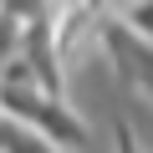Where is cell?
Returning <instances> with one entry per match:
<instances>
[{
  "instance_id": "cell-1",
  "label": "cell",
  "mask_w": 153,
  "mask_h": 153,
  "mask_svg": "<svg viewBox=\"0 0 153 153\" xmlns=\"http://www.w3.org/2000/svg\"><path fill=\"white\" fill-rule=\"evenodd\" d=\"M0 117H16V123L36 128V133H41V138H51L61 153H82V148L92 143L87 123L76 117L61 97L41 92L36 82H26V87H5V82H0Z\"/></svg>"
},
{
  "instance_id": "cell-2",
  "label": "cell",
  "mask_w": 153,
  "mask_h": 153,
  "mask_svg": "<svg viewBox=\"0 0 153 153\" xmlns=\"http://www.w3.org/2000/svg\"><path fill=\"white\" fill-rule=\"evenodd\" d=\"M97 16H107V10L102 5H61L51 16V46H56V61L61 66L82 61V51L107 36V21H97Z\"/></svg>"
},
{
  "instance_id": "cell-3",
  "label": "cell",
  "mask_w": 153,
  "mask_h": 153,
  "mask_svg": "<svg viewBox=\"0 0 153 153\" xmlns=\"http://www.w3.org/2000/svg\"><path fill=\"white\" fill-rule=\"evenodd\" d=\"M0 153H61V148L16 117H0Z\"/></svg>"
},
{
  "instance_id": "cell-4",
  "label": "cell",
  "mask_w": 153,
  "mask_h": 153,
  "mask_svg": "<svg viewBox=\"0 0 153 153\" xmlns=\"http://www.w3.org/2000/svg\"><path fill=\"white\" fill-rule=\"evenodd\" d=\"M112 16L123 21V31H133L138 41L153 46V5H123V10H112Z\"/></svg>"
},
{
  "instance_id": "cell-5",
  "label": "cell",
  "mask_w": 153,
  "mask_h": 153,
  "mask_svg": "<svg viewBox=\"0 0 153 153\" xmlns=\"http://www.w3.org/2000/svg\"><path fill=\"white\" fill-rule=\"evenodd\" d=\"M117 153H143V143L133 138V128H128V123H117Z\"/></svg>"
}]
</instances>
